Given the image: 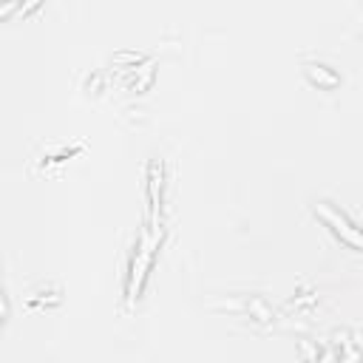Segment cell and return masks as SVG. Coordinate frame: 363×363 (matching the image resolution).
<instances>
[{"mask_svg":"<svg viewBox=\"0 0 363 363\" xmlns=\"http://www.w3.org/2000/svg\"><path fill=\"white\" fill-rule=\"evenodd\" d=\"M309 210H312V216L335 235V241H340L346 250L363 252V227H360L343 207H337V204L329 201V199H315V201H309Z\"/></svg>","mask_w":363,"mask_h":363,"instance_id":"cell-1","label":"cell"},{"mask_svg":"<svg viewBox=\"0 0 363 363\" xmlns=\"http://www.w3.org/2000/svg\"><path fill=\"white\" fill-rule=\"evenodd\" d=\"M156 247H159V235L153 233H142L139 244L133 247L130 252V264H128V278H125V298L128 303L130 301H139L145 284H147V275H150V267H153V258H156Z\"/></svg>","mask_w":363,"mask_h":363,"instance_id":"cell-2","label":"cell"},{"mask_svg":"<svg viewBox=\"0 0 363 363\" xmlns=\"http://www.w3.org/2000/svg\"><path fill=\"white\" fill-rule=\"evenodd\" d=\"M303 74L309 77V82H312V85L326 88V91H329V88H335V85L340 82V77H337L329 65H323V62H306V65H303Z\"/></svg>","mask_w":363,"mask_h":363,"instance_id":"cell-3","label":"cell"}]
</instances>
